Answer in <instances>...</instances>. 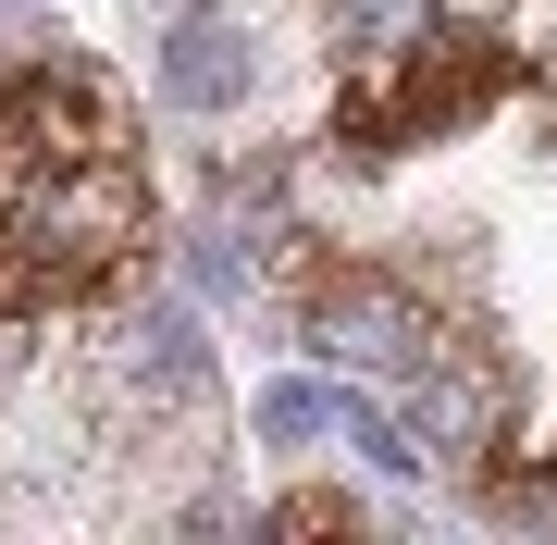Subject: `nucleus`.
I'll use <instances>...</instances> for the list:
<instances>
[{
  "instance_id": "nucleus-1",
  "label": "nucleus",
  "mask_w": 557,
  "mask_h": 545,
  "mask_svg": "<svg viewBox=\"0 0 557 545\" xmlns=\"http://www.w3.org/2000/svg\"><path fill=\"white\" fill-rule=\"evenodd\" d=\"M149 248V162L137 112L87 62H13L0 75V323L87 310Z\"/></svg>"
},
{
  "instance_id": "nucleus-2",
  "label": "nucleus",
  "mask_w": 557,
  "mask_h": 545,
  "mask_svg": "<svg viewBox=\"0 0 557 545\" xmlns=\"http://www.w3.org/2000/svg\"><path fill=\"white\" fill-rule=\"evenodd\" d=\"M557 0H335V149L397 162L545 75Z\"/></svg>"
},
{
  "instance_id": "nucleus-3",
  "label": "nucleus",
  "mask_w": 557,
  "mask_h": 545,
  "mask_svg": "<svg viewBox=\"0 0 557 545\" xmlns=\"http://www.w3.org/2000/svg\"><path fill=\"white\" fill-rule=\"evenodd\" d=\"M149 87H161L174 112H236V100H248V50L223 38L211 13H186L174 38H161V75H149Z\"/></svg>"
},
{
  "instance_id": "nucleus-4",
  "label": "nucleus",
  "mask_w": 557,
  "mask_h": 545,
  "mask_svg": "<svg viewBox=\"0 0 557 545\" xmlns=\"http://www.w3.org/2000/svg\"><path fill=\"white\" fill-rule=\"evenodd\" d=\"M248 422L273 434V446H298V434L335 422V384H298V372H285V384H260V409H248Z\"/></svg>"
},
{
  "instance_id": "nucleus-5",
  "label": "nucleus",
  "mask_w": 557,
  "mask_h": 545,
  "mask_svg": "<svg viewBox=\"0 0 557 545\" xmlns=\"http://www.w3.org/2000/svg\"><path fill=\"white\" fill-rule=\"evenodd\" d=\"M273 521H285V533H347V521H359V508H347V496H285V508H273Z\"/></svg>"
}]
</instances>
